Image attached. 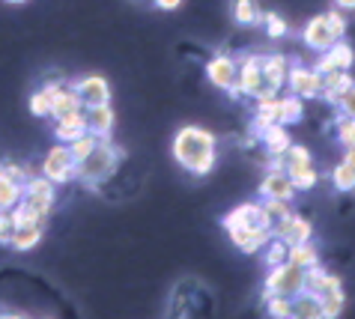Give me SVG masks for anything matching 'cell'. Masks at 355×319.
<instances>
[{
	"mask_svg": "<svg viewBox=\"0 0 355 319\" xmlns=\"http://www.w3.org/2000/svg\"><path fill=\"white\" fill-rule=\"evenodd\" d=\"M84 132H87V114H84V107H78V111L63 114V117L54 119V137L60 144H72L75 137L84 135Z\"/></svg>",
	"mask_w": 355,
	"mask_h": 319,
	"instance_id": "cell-14",
	"label": "cell"
},
{
	"mask_svg": "<svg viewBox=\"0 0 355 319\" xmlns=\"http://www.w3.org/2000/svg\"><path fill=\"white\" fill-rule=\"evenodd\" d=\"M233 21L242 24V27H254V24H263V12L257 9L254 0H236L233 3Z\"/></svg>",
	"mask_w": 355,
	"mask_h": 319,
	"instance_id": "cell-28",
	"label": "cell"
},
{
	"mask_svg": "<svg viewBox=\"0 0 355 319\" xmlns=\"http://www.w3.org/2000/svg\"><path fill=\"white\" fill-rule=\"evenodd\" d=\"M278 98L281 96H263L257 98V114H254V132H266L278 123Z\"/></svg>",
	"mask_w": 355,
	"mask_h": 319,
	"instance_id": "cell-23",
	"label": "cell"
},
{
	"mask_svg": "<svg viewBox=\"0 0 355 319\" xmlns=\"http://www.w3.org/2000/svg\"><path fill=\"white\" fill-rule=\"evenodd\" d=\"M272 236L284 239L287 245H299V242H308V239L313 236V224L308 221V218L287 212L284 218H278V221H272Z\"/></svg>",
	"mask_w": 355,
	"mask_h": 319,
	"instance_id": "cell-7",
	"label": "cell"
},
{
	"mask_svg": "<svg viewBox=\"0 0 355 319\" xmlns=\"http://www.w3.org/2000/svg\"><path fill=\"white\" fill-rule=\"evenodd\" d=\"M355 81H352V75H349V69H334V72H325L322 75V93L320 98H325L329 105L338 102V96L343 93V89H349Z\"/></svg>",
	"mask_w": 355,
	"mask_h": 319,
	"instance_id": "cell-18",
	"label": "cell"
},
{
	"mask_svg": "<svg viewBox=\"0 0 355 319\" xmlns=\"http://www.w3.org/2000/svg\"><path fill=\"white\" fill-rule=\"evenodd\" d=\"M159 9H164V12H173V9H180L182 6V0H153Z\"/></svg>",
	"mask_w": 355,
	"mask_h": 319,
	"instance_id": "cell-44",
	"label": "cell"
},
{
	"mask_svg": "<svg viewBox=\"0 0 355 319\" xmlns=\"http://www.w3.org/2000/svg\"><path fill=\"white\" fill-rule=\"evenodd\" d=\"M266 248V266L269 268H275V266H281V263H287V242L284 239H278V236H272L269 242L263 245Z\"/></svg>",
	"mask_w": 355,
	"mask_h": 319,
	"instance_id": "cell-33",
	"label": "cell"
},
{
	"mask_svg": "<svg viewBox=\"0 0 355 319\" xmlns=\"http://www.w3.org/2000/svg\"><path fill=\"white\" fill-rule=\"evenodd\" d=\"M352 63H355L352 45H347L343 39H334L325 51H320V60L313 63V69L325 75V72H334V69H352Z\"/></svg>",
	"mask_w": 355,
	"mask_h": 319,
	"instance_id": "cell-10",
	"label": "cell"
},
{
	"mask_svg": "<svg viewBox=\"0 0 355 319\" xmlns=\"http://www.w3.org/2000/svg\"><path fill=\"white\" fill-rule=\"evenodd\" d=\"M338 290H343V286H340V277H338V275H329L320 263H313V266L304 268V293L322 298V295L338 293Z\"/></svg>",
	"mask_w": 355,
	"mask_h": 319,
	"instance_id": "cell-12",
	"label": "cell"
},
{
	"mask_svg": "<svg viewBox=\"0 0 355 319\" xmlns=\"http://www.w3.org/2000/svg\"><path fill=\"white\" fill-rule=\"evenodd\" d=\"M343 162H349V164L355 167V146H349V149H347V155H343Z\"/></svg>",
	"mask_w": 355,
	"mask_h": 319,
	"instance_id": "cell-45",
	"label": "cell"
},
{
	"mask_svg": "<svg viewBox=\"0 0 355 319\" xmlns=\"http://www.w3.org/2000/svg\"><path fill=\"white\" fill-rule=\"evenodd\" d=\"M221 224H224L227 233H230V230H242V227H269V230H272V218L263 212L260 203H242V206H236L233 212L224 215Z\"/></svg>",
	"mask_w": 355,
	"mask_h": 319,
	"instance_id": "cell-6",
	"label": "cell"
},
{
	"mask_svg": "<svg viewBox=\"0 0 355 319\" xmlns=\"http://www.w3.org/2000/svg\"><path fill=\"white\" fill-rule=\"evenodd\" d=\"M60 87V81L45 84L42 89H36L31 96V114L33 117H51V102H54V89Z\"/></svg>",
	"mask_w": 355,
	"mask_h": 319,
	"instance_id": "cell-29",
	"label": "cell"
},
{
	"mask_svg": "<svg viewBox=\"0 0 355 319\" xmlns=\"http://www.w3.org/2000/svg\"><path fill=\"white\" fill-rule=\"evenodd\" d=\"M304 290V268L293 266V263H281L269 268V275H266V290H263V298L266 295H299Z\"/></svg>",
	"mask_w": 355,
	"mask_h": 319,
	"instance_id": "cell-3",
	"label": "cell"
},
{
	"mask_svg": "<svg viewBox=\"0 0 355 319\" xmlns=\"http://www.w3.org/2000/svg\"><path fill=\"white\" fill-rule=\"evenodd\" d=\"M287 84H290L293 96H299V98H320V93H322V72H317V69H308V66H293L287 72Z\"/></svg>",
	"mask_w": 355,
	"mask_h": 319,
	"instance_id": "cell-8",
	"label": "cell"
},
{
	"mask_svg": "<svg viewBox=\"0 0 355 319\" xmlns=\"http://www.w3.org/2000/svg\"><path fill=\"white\" fill-rule=\"evenodd\" d=\"M72 87H75V93L81 98L84 107H96V105L111 102V84H107L102 75H84V78H78Z\"/></svg>",
	"mask_w": 355,
	"mask_h": 319,
	"instance_id": "cell-9",
	"label": "cell"
},
{
	"mask_svg": "<svg viewBox=\"0 0 355 319\" xmlns=\"http://www.w3.org/2000/svg\"><path fill=\"white\" fill-rule=\"evenodd\" d=\"M42 176H48L54 185H63L69 179H75V158L69 153V144H57L48 149L42 162Z\"/></svg>",
	"mask_w": 355,
	"mask_h": 319,
	"instance_id": "cell-5",
	"label": "cell"
},
{
	"mask_svg": "<svg viewBox=\"0 0 355 319\" xmlns=\"http://www.w3.org/2000/svg\"><path fill=\"white\" fill-rule=\"evenodd\" d=\"M334 107L343 114V117H355V84L349 89H343V93L338 96V102H334Z\"/></svg>",
	"mask_w": 355,
	"mask_h": 319,
	"instance_id": "cell-40",
	"label": "cell"
},
{
	"mask_svg": "<svg viewBox=\"0 0 355 319\" xmlns=\"http://www.w3.org/2000/svg\"><path fill=\"white\" fill-rule=\"evenodd\" d=\"M260 137H263L266 153H269V155H284V153H287V146H290V132H287V126H284V123L269 126L266 132H260Z\"/></svg>",
	"mask_w": 355,
	"mask_h": 319,
	"instance_id": "cell-24",
	"label": "cell"
},
{
	"mask_svg": "<svg viewBox=\"0 0 355 319\" xmlns=\"http://www.w3.org/2000/svg\"><path fill=\"white\" fill-rule=\"evenodd\" d=\"M21 194H24L21 182L0 173V209H12L15 203H21Z\"/></svg>",
	"mask_w": 355,
	"mask_h": 319,
	"instance_id": "cell-30",
	"label": "cell"
},
{
	"mask_svg": "<svg viewBox=\"0 0 355 319\" xmlns=\"http://www.w3.org/2000/svg\"><path fill=\"white\" fill-rule=\"evenodd\" d=\"M173 162L189 171L194 176H206L212 173L215 158H218V149H215V135L206 132L200 126H182L180 132L173 135L171 144Z\"/></svg>",
	"mask_w": 355,
	"mask_h": 319,
	"instance_id": "cell-1",
	"label": "cell"
},
{
	"mask_svg": "<svg viewBox=\"0 0 355 319\" xmlns=\"http://www.w3.org/2000/svg\"><path fill=\"white\" fill-rule=\"evenodd\" d=\"M96 144H98V137H96L93 132H84V135H78L75 141L69 144V153H72L75 162H81V158H84L87 153H90V149H93Z\"/></svg>",
	"mask_w": 355,
	"mask_h": 319,
	"instance_id": "cell-35",
	"label": "cell"
},
{
	"mask_svg": "<svg viewBox=\"0 0 355 319\" xmlns=\"http://www.w3.org/2000/svg\"><path fill=\"white\" fill-rule=\"evenodd\" d=\"M340 9H355V0H334Z\"/></svg>",
	"mask_w": 355,
	"mask_h": 319,
	"instance_id": "cell-46",
	"label": "cell"
},
{
	"mask_svg": "<svg viewBox=\"0 0 355 319\" xmlns=\"http://www.w3.org/2000/svg\"><path fill=\"white\" fill-rule=\"evenodd\" d=\"M263 212L272 218V221H278V218H284L287 212H293V206L290 200H281V197H263Z\"/></svg>",
	"mask_w": 355,
	"mask_h": 319,
	"instance_id": "cell-38",
	"label": "cell"
},
{
	"mask_svg": "<svg viewBox=\"0 0 355 319\" xmlns=\"http://www.w3.org/2000/svg\"><path fill=\"white\" fill-rule=\"evenodd\" d=\"M331 185L338 188V191H355V167H352L349 162L334 164V171H331Z\"/></svg>",
	"mask_w": 355,
	"mask_h": 319,
	"instance_id": "cell-31",
	"label": "cell"
},
{
	"mask_svg": "<svg viewBox=\"0 0 355 319\" xmlns=\"http://www.w3.org/2000/svg\"><path fill=\"white\" fill-rule=\"evenodd\" d=\"M39 242H42V224H18L12 239H9V248H15V251H33Z\"/></svg>",
	"mask_w": 355,
	"mask_h": 319,
	"instance_id": "cell-21",
	"label": "cell"
},
{
	"mask_svg": "<svg viewBox=\"0 0 355 319\" xmlns=\"http://www.w3.org/2000/svg\"><path fill=\"white\" fill-rule=\"evenodd\" d=\"M325 21H329V30L334 33V39H343V36H347V18H343L338 9L325 12Z\"/></svg>",
	"mask_w": 355,
	"mask_h": 319,
	"instance_id": "cell-41",
	"label": "cell"
},
{
	"mask_svg": "<svg viewBox=\"0 0 355 319\" xmlns=\"http://www.w3.org/2000/svg\"><path fill=\"white\" fill-rule=\"evenodd\" d=\"M21 203H24L27 209H33L36 215L48 218V215H51V209H54V197H42V194H21Z\"/></svg>",
	"mask_w": 355,
	"mask_h": 319,
	"instance_id": "cell-36",
	"label": "cell"
},
{
	"mask_svg": "<svg viewBox=\"0 0 355 319\" xmlns=\"http://www.w3.org/2000/svg\"><path fill=\"white\" fill-rule=\"evenodd\" d=\"M78 107H84V105H81V98H78L72 84H60L54 89V102H51V117L54 119L63 117V114H72V111H78Z\"/></svg>",
	"mask_w": 355,
	"mask_h": 319,
	"instance_id": "cell-20",
	"label": "cell"
},
{
	"mask_svg": "<svg viewBox=\"0 0 355 319\" xmlns=\"http://www.w3.org/2000/svg\"><path fill=\"white\" fill-rule=\"evenodd\" d=\"M272 239L269 227H242V230H230V242L239 248L242 254H257L263 245Z\"/></svg>",
	"mask_w": 355,
	"mask_h": 319,
	"instance_id": "cell-13",
	"label": "cell"
},
{
	"mask_svg": "<svg viewBox=\"0 0 355 319\" xmlns=\"http://www.w3.org/2000/svg\"><path fill=\"white\" fill-rule=\"evenodd\" d=\"M6 3H27V0H6Z\"/></svg>",
	"mask_w": 355,
	"mask_h": 319,
	"instance_id": "cell-47",
	"label": "cell"
},
{
	"mask_svg": "<svg viewBox=\"0 0 355 319\" xmlns=\"http://www.w3.org/2000/svg\"><path fill=\"white\" fill-rule=\"evenodd\" d=\"M287 263L299 266V268H308L313 263H320V251L313 248L311 239H308V242H299V245H290L287 248Z\"/></svg>",
	"mask_w": 355,
	"mask_h": 319,
	"instance_id": "cell-27",
	"label": "cell"
},
{
	"mask_svg": "<svg viewBox=\"0 0 355 319\" xmlns=\"http://www.w3.org/2000/svg\"><path fill=\"white\" fill-rule=\"evenodd\" d=\"M302 39H304V45H308L311 51H325V48L334 42V33L329 30V21H325V15H313L311 21L304 24Z\"/></svg>",
	"mask_w": 355,
	"mask_h": 319,
	"instance_id": "cell-15",
	"label": "cell"
},
{
	"mask_svg": "<svg viewBox=\"0 0 355 319\" xmlns=\"http://www.w3.org/2000/svg\"><path fill=\"white\" fill-rule=\"evenodd\" d=\"M206 78H209L212 87L230 89L236 84V78H239V60H233V57H227V54L212 57L209 63H206Z\"/></svg>",
	"mask_w": 355,
	"mask_h": 319,
	"instance_id": "cell-11",
	"label": "cell"
},
{
	"mask_svg": "<svg viewBox=\"0 0 355 319\" xmlns=\"http://www.w3.org/2000/svg\"><path fill=\"white\" fill-rule=\"evenodd\" d=\"M125 153L120 146L111 144V137H98V144L87 153L81 162H75V179H81L84 185H98L105 182L107 176H111L116 171V164H120V158Z\"/></svg>",
	"mask_w": 355,
	"mask_h": 319,
	"instance_id": "cell-2",
	"label": "cell"
},
{
	"mask_svg": "<svg viewBox=\"0 0 355 319\" xmlns=\"http://www.w3.org/2000/svg\"><path fill=\"white\" fill-rule=\"evenodd\" d=\"M304 98H299V96H284V98H278V123H284V126H295V123H302V117H304Z\"/></svg>",
	"mask_w": 355,
	"mask_h": 319,
	"instance_id": "cell-25",
	"label": "cell"
},
{
	"mask_svg": "<svg viewBox=\"0 0 355 319\" xmlns=\"http://www.w3.org/2000/svg\"><path fill=\"white\" fill-rule=\"evenodd\" d=\"M284 171H287V176L293 179L295 191H311V188L320 182V173H317V167H313V162H308V164H284Z\"/></svg>",
	"mask_w": 355,
	"mask_h": 319,
	"instance_id": "cell-22",
	"label": "cell"
},
{
	"mask_svg": "<svg viewBox=\"0 0 355 319\" xmlns=\"http://www.w3.org/2000/svg\"><path fill=\"white\" fill-rule=\"evenodd\" d=\"M320 304H322V319L340 316V313H343V304H347V295H343V290L329 293V295H322V298H320Z\"/></svg>",
	"mask_w": 355,
	"mask_h": 319,
	"instance_id": "cell-34",
	"label": "cell"
},
{
	"mask_svg": "<svg viewBox=\"0 0 355 319\" xmlns=\"http://www.w3.org/2000/svg\"><path fill=\"white\" fill-rule=\"evenodd\" d=\"M84 114H87V132H93L96 137H111L114 123H116L111 102L96 105V107H84Z\"/></svg>",
	"mask_w": 355,
	"mask_h": 319,
	"instance_id": "cell-17",
	"label": "cell"
},
{
	"mask_svg": "<svg viewBox=\"0 0 355 319\" xmlns=\"http://www.w3.org/2000/svg\"><path fill=\"white\" fill-rule=\"evenodd\" d=\"M293 316H299V319H322L320 298L311 295V293H304V290L299 295H293Z\"/></svg>",
	"mask_w": 355,
	"mask_h": 319,
	"instance_id": "cell-26",
	"label": "cell"
},
{
	"mask_svg": "<svg viewBox=\"0 0 355 319\" xmlns=\"http://www.w3.org/2000/svg\"><path fill=\"white\" fill-rule=\"evenodd\" d=\"M15 233V221L9 209H0V245H9V239Z\"/></svg>",
	"mask_w": 355,
	"mask_h": 319,
	"instance_id": "cell-42",
	"label": "cell"
},
{
	"mask_svg": "<svg viewBox=\"0 0 355 319\" xmlns=\"http://www.w3.org/2000/svg\"><path fill=\"white\" fill-rule=\"evenodd\" d=\"M263 24H266V36L269 39H284L290 33V24L284 21L281 15H275V12H266L263 15Z\"/></svg>",
	"mask_w": 355,
	"mask_h": 319,
	"instance_id": "cell-37",
	"label": "cell"
},
{
	"mask_svg": "<svg viewBox=\"0 0 355 319\" xmlns=\"http://www.w3.org/2000/svg\"><path fill=\"white\" fill-rule=\"evenodd\" d=\"M263 63V78L266 84H269L272 89H281L284 84H287V72H290V60L284 54H269L260 60Z\"/></svg>",
	"mask_w": 355,
	"mask_h": 319,
	"instance_id": "cell-19",
	"label": "cell"
},
{
	"mask_svg": "<svg viewBox=\"0 0 355 319\" xmlns=\"http://www.w3.org/2000/svg\"><path fill=\"white\" fill-rule=\"evenodd\" d=\"M266 313L272 319H290L293 316V298L287 295H266Z\"/></svg>",
	"mask_w": 355,
	"mask_h": 319,
	"instance_id": "cell-32",
	"label": "cell"
},
{
	"mask_svg": "<svg viewBox=\"0 0 355 319\" xmlns=\"http://www.w3.org/2000/svg\"><path fill=\"white\" fill-rule=\"evenodd\" d=\"M338 141L343 146H355V117H338Z\"/></svg>",
	"mask_w": 355,
	"mask_h": 319,
	"instance_id": "cell-39",
	"label": "cell"
},
{
	"mask_svg": "<svg viewBox=\"0 0 355 319\" xmlns=\"http://www.w3.org/2000/svg\"><path fill=\"white\" fill-rule=\"evenodd\" d=\"M0 173H3V176H9V179H15V182H21V185H24V179L31 176V171H24L21 164H12V162L0 164Z\"/></svg>",
	"mask_w": 355,
	"mask_h": 319,
	"instance_id": "cell-43",
	"label": "cell"
},
{
	"mask_svg": "<svg viewBox=\"0 0 355 319\" xmlns=\"http://www.w3.org/2000/svg\"><path fill=\"white\" fill-rule=\"evenodd\" d=\"M260 194L263 197H281V200H290L295 197V185L293 179L287 176V171H269L266 179L260 182Z\"/></svg>",
	"mask_w": 355,
	"mask_h": 319,
	"instance_id": "cell-16",
	"label": "cell"
},
{
	"mask_svg": "<svg viewBox=\"0 0 355 319\" xmlns=\"http://www.w3.org/2000/svg\"><path fill=\"white\" fill-rule=\"evenodd\" d=\"M263 57H242L239 60V78L236 84L242 87L245 96H254V98H263V96H278V89H272L263 78Z\"/></svg>",
	"mask_w": 355,
	"mask_h": 319,
	"instance_id": "cell-4",
	"label": "cell"
}]
</instances>
